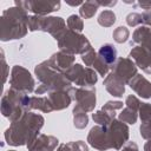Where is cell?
Here are the masks:
<instances>
[{
    "label": "cell",
    "instance_id": "ac0fdd59",
    "mask_svg": "<svg viewBox=\"0 0 151 151\" xmlns=\"http://www.w3.org/2000/svg\"><path fill=\"white\" fill-rule=\"evenodd\" d=\"M48 99L54 110H64L71 104L72 97L66 91L53 90L48 92Z\"/></svg>",
    "mask_w": 151,
    "mask_h": 151
},
{
    "label": "cell",
    "instance_id": "74e56055",
    "mask_svg": "<svg viewBox=\"0 0 151 151\" xmlns=\"http://www.w3.org/2000/svg\"><path fill=\"white\" fill-rule=\"evenodd\" d=\"M122 151H138V146L133 142H126Z\"/></svg>",
    "mask_w": 151,
    "mask_h": 151
},
{
    "label": "cell",
    "instance_id": "484cf974",
    "mask_svg": "<svg viewBox=\"0 0 151 151\" xmlns=\"http://www.w3.org/2000/svg\"><path fill=\"white\" fill-rule=\"evenodd\" d=\"M119 120L123 123H127V124H134L137 122V111L130 109V107H125L122 110V112L119 113Z\"/></svg>",
    "mask_w": 151,
    "mask_h": 151
},
{
    "label": "cell",
    "instance_id": "e0dca14e",
    "mask_svg": "<svg viewBox=\"0 0 151 151\" xmlns=\"http://www.w3.org/2000/svg\"><path fill=\"white\" fill-rule=\"evenodd\" d=\"M58 142L59 140L55 137L41 133L27 149L28 151H53L58 145Z\"/></svg>",
    "mask_w": 151,
    "mask_h": 151
},
{
    "label": "cell",
    "instance_id": "ab89813d",
    "mask_svg": "<svg viewBox=\"0 0 151 151\" xmlns=\"http://www.w3.org/2000/svg\"><path fill=\"white\" fill-rule=\"evenodd\" d=\"M1 63H2V67H4V83L6 81V78H7V65H6V61H5V58H4V53H2V58H1Z\"/></svg>",
    "mask_w": 151,
    "mask_h": 151
},
{
    "label": "cell",
    "instance_id": "7402d4cb",
    "mask_svg": "<svg viewBox=\"0 0 151 151\" xmlns=\"http://www.w3.org/2000/svg\"><path fill=\"white\" fill-rule=\"evenodd\" d=\"M35 109L42 112H52L54 109L48 99V97H31L29 98V110Z\"/></svg>",
    "mask_w": 151,
    "mask_h": 151
},
{
    "label": "cell",
    "instance_id": "cb8c5ba5",
    "mask_svg": "<svg viewBox=\"0 0 151 151\" xmlns=\"http://www.w3.org/2000/svg\"><path fill=\"white\" fill-rule=\"evenodd\" d=\"M98 7H99V4H98L97 0H94V1H86V2H84L80 6L79 13H80V15L84 19H90V18H92L96 14Z\"/></svg>",
    "mask_w": 151,
    "mask_h": 151
},
{
    "label": "cell",
    "instance_id": "e575fe53",
    "mask_svg": "<svg viewBox=\"0 0 151 151\" xmlns=\"http://www.w3.org/2000/svg\"><path fill=\"white\" fill-rule=\"evenodd\" d=\"M125 104H126V107H130V109H132L134 111H138L139 107H140V105H142L140 100L137 97L132 96V94L131 96H127V98L125 100Z\"/></svg>",
    "mask_w": 151,
    "mask_h": 151
},
{
    "label": "cell",
    "instance_id": "1f68e13d",
    "mask_svg": "<svg viewBox=\"0 0 151 151\" xmlns=\"http://www.w3.org/2000/svg\"><path fill=\"white\" fill-rule=\"evenodd\" d=\"M138 111H139V117L142 119V123H146L151 120V104L142 103Z\"/></svg>",
    "mask_w": 151,
    "mask_h": 151
},
{
    "label": "cell",
    "instance_id": "b9f144b4",
    "mask_svg": "<svg viewBox=\"0 0 151 151\" xmlns=\"http://www.w3.org/2000/svg\"><path fill=\"white\" fill-rule=\"evenodd\" d=\"M138 5H139L142 8H144V9H150V8H151V2H144V1H140V2H138Z\"/></svg>",
    "mask_w": 151,
    "mask_h": 151
},
{
    "label": "cell",
    "instance_id": "44dd1931",
    "mask_svg": "<svg viewBox=\"0 0 151 151\" xmlns=\"http://www.w3.org/2000/svg\"><path fill=\"white\" fill-rule=\"evenodd\" d=\"M98 57L104 60L109 66L110 68L113 66V64L117 61V50L114 48L113 45L111 44H105L103 45L99 51H98Z\"/></svg>",
    "mask_w": 151,
    "mask_h": 151
},
{
    "label": "cell",
    "instance_id": "d6a6232c",
    "mask_svg": "<svg viewBox=\"0 0 151 151\" xmlns=\"http://www.w3.org/2000/svg\"><path fill=\"white\" fill-rule=\"evenodd\" d=\"M97 55L98 54L96 53V51L93 48H91L87 52H85L84 54H81V59H83V61L85 63L86 66H92L93 63H94V60L97 59Z\"/></svg>",
    "mask_w": 151,
    "mask_h": 151
},
{
    "label": "cell",
    "instance_id": "60d3db41",
    "mask_svg": "<svg viewBox=\"0 0 151 151\" xmlns=\"http://www.w3.org/2000/svg\"><path fill=\"white\" fill-rule=\"evenodd\" d=\"M57 151H72V150H71V147H70L68 144H61V145L58 147Z\"/></svg>",
    "mask_w": 151,
    "mask_h": 151
},
{
    "label": "cell",
    "instance_id": "5b68a950",
    "mask_svg": "<svg viewBox=\"0 0 151 151\" xmlns=\"http://www.w3.org/2000/svg\"><path fill=\"white\" fill-rule=\"evenodd\" d=\"M28 29L34 31H44L48 32L53 35L55 40L60 38V35L66 31V24L60 17H40L32 15L28 18Z\"/></svg>",
    "mask_w": 151,
    "mask_h": 151
},
{
    "label": "cell",
    "instance_id": "7a4b0ae2",
    "mask_svg": "<svg viewBox=\"0 0 151 151\" xmlns=\"http://www.w3.org/2000/svg\"><path fill=\"white\" fill-rule=\"evenodd\" d=\"M28 18L27 12L18 6L4 11L1 15V40L8 41L25 37L28 28Z\"/></svg>",
    "mask_w": 151,
    "mask_h": 151
},
{
    "label": "cell",
    "instance_id": "30bf717a",
    "mask_svg": "<svg viewBox=\"0 0 151 151\" xmlns=\"http://www.w3.org/2000/svg\"><path fill=\"white\" fill-rule=\"evenodd\" d=\"M15 6L35 15L45 17L51 12L58 11L60 8V1H15Z\"/></svg>",
    "mask_w": 151,
    "mask_h": 151
},
{
    "label": "cell",
    "instance_id": "f6af8a7d",
    "mask_svg": "<svg viewBox=\"0 0 151 151\" xmlns=\"http://www.w3.org/2000/svg\"><path fill=\"white\" fill-rule=\"evenodd\" d=\"M8 151H15V150H8Z\"/></svg>",
    "mask_w": 151,
    "mask_h": 151
},
{
    "label": "cell",
    "instance_id": "52a82bcc",
    "mask_svg": "<svg viewBox=\"0 0 151 151\" xmlns=\"http://www.w3.org/2000/svg\"><path fill=\"white\" fill-rule=\"evenodd\" d=\"M64 74L71 83L80 87H86V86L90 87L94 85L98 80V76L94 70L90 67H83L80 64H74Z\"/></svg>",
    "mask_w": 151,
    "mask_h": 151
},
{
    "label": "cell",
    "instance_id": "2e32d148",
    "mask_svg": "<svg viewBox=\"0 0 151 151\" xmlns=\"http://www.w3.org/2000/svg\"><path fill=\"white\" fill-rule=\"evenodd\" d=\"M130 87L142 98H151V81L144 78L142 74H136L129 83Z\"/></svg>",
    "mask_w": 151,
    "mask_h": 151
},
{
    "label": "cell",
    "instance_id": "ffe728a7",
    "mask_svg": "<svg viewBox=\"0 0 151 151\" xmlns=\"http://www.w3.org/2000/svg\"><path fill=\"white\" fill-rule=\"evenodd\" d=\"M133 41L151 51V26H139L133 32Z\"/></svg>",
    "mask_w": 151,
    "mask_h": 151
},
{
    "label": "cell",
    "instance_id": "9a60e30c",
    "mask_svg": "<svg viewBox=\"0 0 151 151\" xmlns=\"http://www.w3.org/2000/svg\"><path fill=\"white\" fill-rule=\"evenodd\" d=\"M130 57L136 61L137 66L145 73L151 74V51L140 45L133 47L130 52Z\"/></svg>",
    "mask_w": 151,
    "mask_h": 151
},
{
    "label": "cell",
    "instance_id": "836d02e7",
    "mask_svg": "<svg viewBox=\"0 0 151 151\" xmlns=\"http://www.w3.org/2000/svg\"><path fill=\"white\" fill-rule=\"evenodd\" d=\"M126 22L129 26H132V27L138 26L139 24L143 22V17L139 13H130L126 17Z\"/></svg>",
    "mask_w": 151,
    "mask_h": 151
},
{
    "label": "cell",
    "instance_id": "8992f818",
    "mask_svg": "<svg viewBox=\"0 0 151 151\" xmlns=\"http://www.w3.org/2000/svg\"><path fill=\"white\" fill-rule=\"evenodd\" d=\"M57 41L60 51L71 54H84L85 52L92 48L90 41L85 35L71 29H66Z\"/></svg>",
    "mask_w": 151,
    "mask_h": 151
},
{
    "label": "cell",
    "instance_id": "83f0119b",
    "mask_svg": "<svg viewBox=\"0 0 151 151\" xmlns=\"http://www.w3.org/2000/svg\"><path fill=\"white\" fill-rule=\"evenodd\" d=\"M112 37H113V39H114L116 42L123 44V42L127 41V39H129V37H130V31H129L125 26H119V27H117V28L113 31Z\"/></svg>",
    "mask_w": 151,
    "mask_h": 151
},
{
    "label": "cell",
    "instance_id": "3957f363",
    "mask_svg": "<svg viewBox=\"0 0 151 151\" xmlns=\"http://www.w3.org/2000/svg\"><path fill=\"white\" fill-rule=\"evenodd\" d=\"M34 72L37 78L41 83L35 90L37 94H44L45 92L59 90V91H66L72 96V91H73V87L71 85L72 83L65 77L64 73L53 70L47 60L37 65Z\"/></svg>",
    "mask_w": 151,
    "mask_h": 151
},
{
    "label": "cell",
    "instance_id": "f1b7e54d",
    "mask_svg": "<svg viewBox=\"0 0 151 151\" xmlns=\"http://www.w3.org/2000/svg\"><path fill=\"white\" fill-rule=\"evenodd\" d=\"M120 109H123V101H112V100H110V101H107L103 107H101V111H104L106 114H109L112 119H114V117H116V111L117 110H120Z\"/></svg>",
    "mask_w": 151,
    "mask_h": 151
},
{
    "label": "cell",
    "instance_id": "5bb4252c",
    "mask_svg": "<svg viewBox=\"0 0 151 151\" xmlns=\"http://www.w3.org/2000/svg\"><path fill=\"white\" fill-rule=\"evenodd\" d=\"M74 54L64 52V51H59L57 53H54L47 61L50 64V66L60 72V73H65L68 68H71L74 65Z\"/></svg>",
    "mask_w": 151,
    "mask_h": 151
},
{
    "label": "cell",
    "instance_id": "f35d334b",
    "mask_svg": "<svg viewBox=\"0 0 151 151\" xmlns=\"http://www.w3.org/2000/svg\"><path fill=\"white\" fill-rule=\"evenodd\" d=\"M143 22L146 24V26H151V11H145L143 14Z\"/></svg>",
    "mask_w": 151,
    "mask_h": 151
},
{
    "label": "cell",
    "instance_id": "9c48e42d",
    "mask_svg": "<svg viewBox=\"0 0 151 151\" xmlns=\"http://www.w3.org/2000/svg\"><path fill=\"white\" fill-rule=\"evenodd\" d=\"M107 130V139L110 144V149L119 150L129 139V127L120 120H112V123L106 126Z\"/></svg>",
    "mask_w": 151,
    "mask_h": 151
},
{
    "label": "cell",
    "instance_id": "8fae6325",
    "mask_svg": "<svg viewBox=\"0 0 151 151\" xmlns=\"http://www.w3.org/2000/svg\"><path fill=\"white\" fill-rule=\"evenodd\" d=\"M72 97L77 101V107L81 109L85 112L93 111L96 106V88L93 86L73 88Z\"/></svg>",
    "mask_w": 151,
    "mask_h": 151
},
{
    "label": "cell",
    "instance_id": "d4e9b609",
    "mask_svg": "<svg viewBox=\"0 0 151 151\" xmlns=\"http://www.w3.org/2000/svg\"><path fill=\"white\" fill-rule=\"evenodd\" d=\"M116 22V14L111 9H104L98 17V24L103 27H111Z\"/></svg>",
    "mask_w": 151,
    "mask_h": 151
},
{
    "label": "cell",
    "instance_id": "ee69618b",
    "mask_svg": "<svg viewBox=\"0 0 151 151\" xmlns=\"http://www.w3.org/2000/svg\"><path fill=\"white\" fill-rule=\"evenodd\" d=\"M66 4H67V5H70V6H78V5H83L84 2H81V1H76V2H70V1H66Z\"/></svg>",
    "mask_w": 151,
    "mask_h": 151
},
{
    "label": "cell",
    "instance_id": "4316f807",
    "mask_svg": "<svg viewBox=\"0 0 151 151\" xmlns=\"http://www.w3.org/2000/svg\"><path fill=\"white\" fill-rule=\"evenodd\" d=\"M66 22H67L68 29H71V31H74V32L80 33V32L83 31V28H84V22H83V20L80 19V17L77 15V14L70 15Z\"/></svg>",
    "mask_w": 151,
    "mask_h": 151
},
{
    "label": "cell",
    "instance_id": "603a6c76",
    "mask_svg": "<svg viewBox=\"0 0 151 151\" xmlns=\"http://www.w3.org/2000/svg\"><path fill=\"white\" fill-rule=\"evenodd\" d=\"M88 123V116L85 111H83L81 109L74 106L73 109V124L77 129H84L86 127Z\"/></svg>",
    "mask_w": 151,
    "mask_h": 151
},
{
    "label": "cell",
    "instance_id": "f546056e",
    "mask_svg": "<svg viewBox=\"0 0 151 151\" xmlns=\"http://www.w3.org/2000/svg\"><path fill=\"white\" fill-rule=\"evenodd\" d=\"M92 118H93V120L98 124V125H100V126H109L111 123H112V120H114V119H112L109 114H106L104 111H97V112H94L93 114H92Z\"/></svg>",
    "mask_w": 151,
    "mask_h": 151
},
{
    "label": "cell",
    "instance_id": "6da1fadb",
    "mask_svg": "<svg viewBox=\"0 0 151 151\" xmlns=\"http://www.w3.org/2000/svg\"><path fill=\"white\" fill-rule=\"evenodd\" d=\"M44 117L41 114L26 112L20 119L13 122L5 132V139L8 145L19 146L27 145V147L37 139L39 131L44 125Z\"/></svg>",
    "mask_w": 151,
    "mask_h": 151
},
{
    "label": "cell",
    "instance_id": "277c9868",
    "mask_svg": "<svg viewBox=\"0 0 151 151\" xmlns=\"http://www.w3.org/2000/svg\"><path fill=\"white\" fill-rule=\"evenodd\" d=\"M29 98L25 93L9 88L1 99V113L12 123L20 119L26 112H29Z\"/></svg>",
    "mask_w": 151,
    "mask_h": 151
},
{
    "label": "cell",
    "instance_id": "4dcf8cb0",
    "mask_svg": "<svg viewBox=\"0 0 151 151\" xmlns=\"http://www.w3.org/2000/svg\"><path fill=\"white\" fill-rule=\"evenodd\" d=\"M93 68L101 76V77H106L107 76V73H109V71L111 70L110 68V66L104 61V60H101L98 55H97V59L94 60V63H93Z\"/></svg>",
    "mask_w": 151,
    "mask_h": 151
},
{
    "label": "cell",
    "instance_id": "7bdbcfd3",
    "mask_svg": "<svg viewBox=\"0 0 151 151\" xmlns=\"http://www.w3.org/2000/svg\"><path fill=\"white\" fill-rule=\"evenodd\" d=\"M143 151H151V138L147 139V142L145 143V145H144V150H143Z\"/></svg>",
    "mask_w": 151,
    "mask_h": 151
},
{
    "label": "cell",
    "instance_id": "8d00e7d4",
    "mask_svg": "<svg viewBox=\"0 0 151 151\" xmlns=\"http://www.w3.org/2000/svg\"><path fill=\"white\" fill-rule=\"evenodd\" d=\"M140 136L145 139L151 138V120H149L146 123H142V125H140Z\"/></svg>",
    "mask_w": 151,
    "mask_h": 151
},
{
    "label": "cell",
    "instance_id": "ba28073f",
    "mask_svg": "<svg viewBox=\"0 0 151 151\" xmlns=\"http://www.w3.org/2000/svg\"><path fill=\"white\" fill-rule=\"evenodd\" d=\"M11 88L21 92V93H31L34 91V79L31 76V73L22 66L15 65L12 68V74H11Z\"/></svg>",
    "mask_w": 151,
    "mask_h": 151
},
{
    "label": "cell",
    "instance_id": "7c38bea8",
    "mask_svg": "<svg viewBox=\"0 0 151 151\" xmlns=\"http://www.w3.org/2000/svg\"><path fill=\"white\" fill-rule=\"evenodd\" d=\"M111 72L114 73L124 84H129L130 80L137 74V66L130 58H118L111 67Z\"/></svg>",
    "mask_w": 151,
    "mask_h": 151
},
{
    "label": "cell",
    "instance_id": "d6986e66",
    "mask_svg": "<svg viewBox=\"0 0 151 151\" xmlns=\"http://www.w3.org/2000/svg\"><path fill=\"white\" fill-rule=\"evenodd\" d=\"M104 86L107 92L113 97H122L125 92V84L114 76L113 72H110L104 79Z\"/></svg>",
    "mask_w": 151,
    "mask_h": 151
},
{
    "label": "cell",
    "instance_id": "d590c367",
    "mask_svg": "<svg viewBox=\"0 0 151 151\" xmlns=\"http://www.w3.org/2000/svg\"><path fill=\"white\" fill-rule=\"evenodd\" d=\"M71 147L72 151H88V147L85 142L83 140H77V142H70L67 143Z\"/></svg>",
    "mask_w": 151,
    "mask_h": 151
},
{
    "label": "cell",
    "instance_id": "4fadbf2b",
    "mask_svg": "<svg viewBox=\"0 0 151 151\" xmlns=\"http://www.w3.org/2000/svg\"><path fill=\"white\" fill-rule=\"evenodd\" d=\"M87 142L91 146L99 151H106L110 149L109 139H107V130L106 126H93L90 130V133L87 136Z\"/></svg>",
    "mask_w": 151,
    "mask_h": 151
}]
</instances>
